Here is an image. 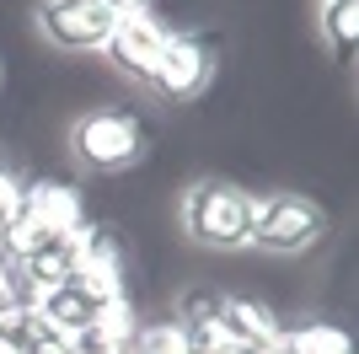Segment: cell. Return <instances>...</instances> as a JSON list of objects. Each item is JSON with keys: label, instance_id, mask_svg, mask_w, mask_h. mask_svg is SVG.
I'll return each instance as SVG.
<instances>
[{"label": "cell", "instance_id": "cell-1", "mask_svg": "<svg viewBox=\"0 0 359 354\" xmlns=\"http://www.w3.org/2000/svg\"><path fill=\"white\" fill-rule=\"evenodd\" d=\"M252 199L257 193L236 177H198L182 188L177 225L188 242L210 252H247L252 247Z\"/></svg>", "mask_w": 359, "mask_h": 354}, {"label": "cell", "instance_id": "cell-4", "mask_svg": "<svg viewBox=\"0 0 359 354\" xmlns=\"http://www.w3.org/2000/svg\"><path fill=\"white\" fill-rule=\"evenodd\" d=\"M32 22L43 32V44L65 48V54H102L118 16L107 0H38Z\"/></svg>", "mask_w": 359, "mask_h": 354}, {"label": "cell", "instance_id": "cell-12", "mask_svg": "<svg viewBox=\"0 0 359 354\" xmlns=\"http://www.w3.org/2000/svg\"><path fill=\"white\" fill-rule=\"evenodd\" d=\"M129 354H194V339H188V327L177 317H145Z\"/></svg>", "mask_w": 359, "mask_h": 354}, {"label": "cell", "instance_id": "cell-3", "mask_svg": "<svg viewBox=\"0 0 359 354\" xmlns=\"http://www.w3.org/2000/svg\"><path fill=\"white\" fill-rule=\"evenodd\" d=\"M150 134L140 124V113L129 107H86L70 124V150L86 172H123L145 156Z\"/></svg>", "mask_w": 359, "mask_h": 354}, {"label": "cell", "instance_id": "cell-2", "mask_svg": "<svg viewBox=\"0 0 359 354\" xmlns=\"http://www.w3.org/2000/svg\"><path fill=\"white\" fill-rule=\"evenodd\" d=\"M327 236V209L306 193H257L252 199V247L269 258H300Z\"/></svg>", "mask_w": 359, "mask_h": 354}, {"label": "cell", "instance_id": "cell-10", "mask_svg": "<svg viewBox=\"0 0 359 354\" xmlns=\"http://www.w3.org/2000/svg\"><path fill=\"white\" fill-rule=\"evenodd\" d=\"M16 274H22L27 284H38V290H60V284H70V274H75V247H70V236L43 242L27 263H16Z\"/></svg>", "mask_w": 359, "mask_h": 354}, {"label": "cell", "instance_id": "cell-5", "mask_svg": "<svg viewBox=\"0 0 359 354\" xmlns=\"http://www.w3.org/2000/svg\"><path fill=\"white\" fill-rule=\"evenodd\" d=\"M210 75H215V54H210V44L198 38V32H172L166 38V48H161V59L150 65V75H145V86L161 97V103H194L198 91L210 86Z\"/></svg>", "mask_w": 359, "mask_h": 354}, {"label": "cell", "instance_id": "cell-15", "mask_svg": "<svg viewBox=\"0 0 359 354\" xmlns=\"http://www.w3.org/2000/svg\"><path fill=\"white\" fill-rule=\"evenodd\" d=\"M11 284H16V263H11V258H0V306L11 301Z\"/></svg>", "mask_w": 359, "mask_h": 354}, {"label": "cell", "instance_id": "cell-18", "mask_svg": "<svg viewBox=\"0 0 359 354\" xmlns=\"http://www.w3.org/2000/svg\"><path fill=\"white\" fill-rule=\"evenodd\" d=\"M0 354H27V349H22L16 339H0Z\"/></svg>", "mask_w": 359, "mask_h": 354}, {"label": "cell", "instance_id": "cell-11", "mask_svg": "<svg viewBox=\"0 0 359 354\" xmlns=\"http://www.w3.org/2000/svg\"><path fill=\"white\" fill-rule=\"evenodd\" d=\"M97 306H102V301H91L86 290H75V284H60V290H48L43 295V322L48 327H60L65 339H70V333H86L91 322H97Z\"/></svg>", "mask_w": 359, "mask_h": 354}, {"label": "cell", "instance_id": "cell-19", "mask_svg": "<svg viewBox=\"0 0 359 354\" xmlns=\"http://www.w3.org/2000/svg\"><path fill=\"white\" fill-rule=\"evenodd\" d=\"M0 172H6V156H0Z\"/></svg>", "mask_w": 359, "mask_h": 354}, {"label": "cell", "instance_id": "cell-16", "mask_svg": "<svg viewBox=\"0 0 359 354\" xmlns=\"http://www.w3.org/2000/svg\"><path fill=\"white\" fill-rule=\"evenodd\" d=\"M113 16H129V11H156V0H107Z\"/></svg>", "mask_w": 359, "mask_h": 354}, {"label": "cell", "instance_id": "cell-20", "mask_svg": "<svg viewBox=\"0 0 359 354\" xmlns=\"http://www.w3.org/2000/svg\"><path fill=\"white\" fill-rule=\"evenodd\" d=\"M269 354H285V349H269Z\"/></svg>", "mask_w": 359, "mask_h": 354}, {"label": "cell", "instance_id": "cell-7", "mask_svg": "<svg viewBox=\"0 0 359 354\" xmlns=\"http://www.w3.org/2000/svg\"><path fill=\"white\" fill-rule=\"evenodd\" d=\"M22 215L43 236H70L75 225H86V193L75 188L70 177H32L22 188Z\"/></svg>", "mask_w": 359, "mask_h": 354}, {"label": "cell", "instance_id": "cell-14", "mask_svg": "<svg viewBox=\"0 0 359 354\" xmlns=\"http://www.w3.org/2000/svg\"><path fill=\"white\" fill-rule=\"evenodd\" d=\"M22 188H27V177H16L11 166H6V172H0V231L22 215Z\"/></svg>", "mask_w": 359, "mask_h": 354}, {"label": "cell", "instance_id": "cell-6", "mask_svg": "<svg viewBox=\"0 0 359 354\" xmlns=\"http://www.w3.org/2000/svg\"><path fill=\"white\" fill-rule=\"evenodd\" d=\"M172 32H177V27H172L161 11H129V16H118V22H113L102 54H107V65H118L129 81H145L150 65L161 59V48H166V38H172Z\"/></svg>", "mask_w": 359, "mask_h": 354}, {"label": "cell", "instance_id": "cell-9", "mask_svg": "<svg viewBox=\"0 0 359 354\" xmlns=\"http://www.w3.org/2000/svg\"><path fill=\"white\" fill-rule=\"evenodd\" d=\"M279 349L285 354H354V333L344 322H327V317H300L279 333Z\"/></svg>", "mask_w": 359, "mask_h": 354}, {"label": "cell", "instance_id": "cell-13", "mask_svg": "<svg viewBox=\"0 0 359 354\" xmlns=\"http://www.w3.org/2000/svg\"><path fill=\"white\" fill-rule=\"evenodd\" d=\"M322 38L338 59H354L359 44V0H322Z\"/></svg>", "mask_w": 359, "mask_h": 354}, {"label": "cell", "instance_id": "cell-8", "mask_svg": "<svg viewBox=\"0 0 359 354\" xmlns=\"http://www.w3.org/2000/svg\"><path fill=\"white\" fill-rule=\"evenodd\" d=\"M220 322L241 349H252V354L279 349V333H285V322H279V311H273L269 301L236 295V290H220Z\"/></svg>", "mask_w": 359, "mask_h": 354}, {"label": "cell", "instance_id": "cell-17", "mask_svg": "<svg viewBox=\"0 0 359 354\" xmlns=\"http://www.w3.org/2000/svg\"><path fill=\"white\" fill-rule=\"evenodd\" d=\"M198 354H252V349H241V343H220V349H198Z\"/></svg>", "mask_w": 359, "mask_h": 354}]
</instances>
